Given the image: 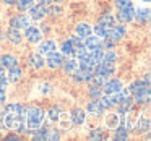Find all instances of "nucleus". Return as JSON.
Returning a JSON list of instances; mask_svg holds the SVG:
<instances>
[{"label":"nucleus","mask_w":151,"mask_h":141,"mask_svg":"<svg viewBox=\"0 0 151 141\" xmlns=\"http://www.w3.org/2000/svg\"><path fill=\"white\" fill-rule=\"evenodd\" d=\"M44 122V110L39 107H29L26 109V123H28V128L31 130H36L42 125Z\"/></svg>","instance_id":"1"},{"label":"nucleus","mask_w":151,"mask_h":141,"mask_svg":"<svg viewBox=\"0 0 151 141\" xmlns=\"http://www.w3.org/2000/svg\"><path fill=\"white\" fill-rule=\"evenodd\" d=\"M114 63H109V62H104V60H101V62L98 63V65L93 68V72H94V75H99V76H104V78H107V76H111L112 73H114Z\"/></svg>","instance_id":"2"},{"label":"nucleus","mask_w":151,"mask_h":141,"mask_svg":"<svg viewBox=\"0 0 151 141\" xmlns=\"http://www.w3.org/2000/svg\"><path fill=\"white\" fill-rule=\"evenodd\" d=\"M122 88H124V84H122L120 79L112 78V79H109V81H104V84H102V94H111V92H117V91H120Z\"/></svg>","instance_id":"3"},{"label":"nucleus","mask_w":151,"mask_h":141,"mask_svg":"<svg viewBox=\"0 0 151 141\" xmlns=\"http://www.w3.org/2000/svg\"><path fill=\"white\" fill-rule=\"evenodd\" d=\"M133 5H128V7H124V8H119V13H117V18L119 21H122V23H130L132 20H133Z\"/></svg>","instance_id":"4"},{"label":"nucleus","mask_w":151,"mask_h":141,"mask_svg":"<svg viewBox=\"0 0 151 141\" xmlns=\"http://www.w3.org/2000/svg\"><path fill=\"white\" fill-rule=\"evenodd\" d=\"M28 26H29V18L24 15H17L10 20V28H15V29H24Z\"/></svg>","instance_id":"5"},{"label":"nucleus","mask_w":151,"mask_h":141,"mask_svg":"<svg viewBox=\"0 0 151 141\" xmlns=\"http://www.w3.org/2000/svg\"><path fill=\"white\" fill-rule=\"evenodd\" d=\"M133 102H137V104H148L150 102V86L133 92Z\"/></svg>","instance_id":"6"},{"label":"nucleus","mask_w":151,"mask_h":141,"mask_svg":"<svg viewBox=\"0 0 151 141\" xmlns=\"http://www.w3.org/2000/svg\"><path fill=\"white\" fill-rule=\"evenodd\" d=\"M28 11H29V16L33 18V20H42V18L47 15V10H46V7H44L42 4L33 5Z\"/></svg>","instance_id":"7"},{"label":"nucleus","mask_w":151,"mask_h":141,"mask_svg":"<svg viewBox=\"0 0 151 141\" xmlns=\"http://www.w3.org/2000/svg\"><path fill=\"white\" fill-rule=\"evenodd\" d=\"M125 36V28L122 26V24H117V26H112V28H109V34H107V39H111V41H119V39H122V37Z\"/></svg>","instance_id":"8"},{"label":"nucleus","mask_w":151,"mask_h":141,"mask_svg":"<svg viewBox=\"0 0 151 141\" xmlns=\"http://www.w3.org/2000/svg\"><path fill=\"white\" fill-rule=\"evenodd\" d=\"M47 60H46V63H47V67L49 68H57V67H60L62 65V62H63V57H62V54H59V52H50V54H47Z\"/></svg>","instance_id":"9"},{"label":"nucleus","mask_w":151,"mask_h":141,"mask_svg":"<svg viewBox=\"0 0 151 141\" xmlns=\"http://www.w3.org/2000/svg\"><path fill=\"white\" fill-rule=\"evenodd\" d=\"M24 37H26L29 42H39L41 41V31L37 29V28H34V26H28V28H24Z\"/></svg>","instance_id":"10"},{"label":"nucleus","mask_w":151,"mask_h":141,"mask_svg":"<svg viewBox=\"0 0 151 141\" xmlns=\"http://www.w3.org/2000/svg\"><path fill=\"white\" fill-rule=\"evenodd\" d=\"M85 118H86V114H85V110H83V109L75 107L72 110V114H70V120H72L73 125H81L83 122H85Z\"/></svg>","instance_id":"11"},{"label":"nucleus","mask_w":151,"mask_h":141,"mask_svg":"<svg viewBox=\"0 0 151 141\" xmlns=\"http://www.w3.org/2000/svg\"><path fill=\"white\" fill-rule=\"evenodd\" d=\"M83 46L86 47L88 50H94V49H99L101 47V39L99 37H94V36H86L83 37Z\"/></svg>","instance_id":"12"},{"label":"nucleus","mask_w":151,"mask_h":141,"mask_svg":"<svg viewBox=\"0 0 151 141\" xmlns=\"http://www.w3.org/2000/svg\"><path fill=\"white\" fill-rule=\"evenodd\" d=\"M133 18L138 21V23H141V24L148 23V21H150V10H148V8H140V10H135Z\"/></svg>","instance_id":"13"},{"label":"nucleus","mask_w":151,"mask_h":141,"mask_svg":"<svg viewBox=\"0 0 151 141\" xmlns=\"http://www.w3.org/2000/svg\"><path fill=\"white\" fill-rule=\"evenodd\" d=\"M86 110L91 112V115H102V114H104V107L101 105V102H99V101H91V102H88V105H86Z\"/></svg>","instance_id":"14"},{"label":"nucleus","mask_w":151,"mask_h":141,"mask_svg":"<svg viewBox=\"0 0 151 141\" xmlns=\"http://www.w3.org/2000/svg\"><path fill=\"white\" fill-rule=\"evenodd\" d=\"M150 118H146V117H140L138 118V123H137V127H135V133H138V135H141V133H145V131H150Z\"/></svg>","instance_id":"15"},{"label":"nucleus","mask_w":151,"mask_h":141,"mask_svg":"<svg viewBox=\"0 0 151 141\" xmlns=\"http://www.w3.org/2000/svg\"><path fill=\"white\" fill-rule=\"evenodd\" d=\"M55 42L54 41H44V42L39 44V54L41 55H47V54L54 52L55 50Z\"/></svg>","instance_id":"16"},{"label":"nucleus","mask_w":151,"mask_h":141,"mask_svg":"<svg viewBox=\"0 0 151 141\" xmlns=\"http://www.w3.org/2000/svg\"><path fill=\"white\" fill-rule=\"evenodd\" d=\"M7 112L15 114V115H18V117L26 118V109H24L23 105H20V104H8L7 105Z\"/></svg>","instance_id":"17"},{"label":"nucleus","mask_w":151,"mask_h":141,"mask_svg":"<svg viewBox=\"0 0 151 141\" xmlns=\"http://www.w3.org/2000/svg\"><path fill=\"white\" fill-rule=\"evenodd\" d=\"M0 65H2V67H5V68H12V67L18 65V60H17V57L5 54V55H2V57H0Z\"/></svg>","instance_id":"18"},{"label":"nucleus","mask_w":151,"mask_h":141,"mask_svg":"<svg viewBox=\"0 0 151 141\" xmlns=\"http://www.w3.org/2000/svg\"><path fill=\"white\" fill-rule=\"evenodd\" d=\"M44 59H42V55H41L39 52L37 54H33V55L29 57V65L33 67V68H36V70H39V68H42L44 67Z\"/></svg>","instance_id":"19"},{"label":"nucleus","mask_w":151,"mask_h":141,"mask_svg":"<svg viewBox=\"0 0 151 141\" xmlns=\"http://www.w3.org/2000/svg\"><path fill=\"white\" fill-rule=\"evenodd\" d=\"M75 33H76V36H80V37H86V36L91 34V26L86 24V23H80V24H76Z\"/></svg>","instance_id":"20"},{"label":"nucleus","mask_w":151,"mask_h":141,"mask_svg":"<svg viewBox=\"0 0 151 141\" xmlns=\"http://www.w3.org/2000/svg\"><path fill=\"white\" fill-rule=\"evenodd\" d=\"M7 76H8V81H12V83H17L18 79L21 78V70L18 68V65H15V67H12V68H8V73H7Z\"/></svg>","instance_id":"21"},{"label":"nucleus","mask_w":151,"mask_h":141,"mask_svg":"<svg viewBox=\"0 0 151 141\" xmlns=\"http://www.w3.org/2000/svg\"><path fill=\"white\" fill-rule=\"evenodd\" d=\"M89 96H91L93 99H98V97H101L102 96V86H99V84H96V83H93V81H89Z\"/></svg>","instance_id":"22"},{"label":"nucleus","mask_w":151,"mask_h":141,"mask_svg":"<svg viewBox=\"0 0 151 141\" xmlns=\"http://www.w3.org/2000/svg\"><path fill=\"white\" fill-rule=\"evenodd\" d=\"M146 86H150V83H148V81L138 79V81H133V83L130 84V88H128V92H130V94H133V92H137V91H140V89L146 88Z\"/></svg>","instance_id":"23"},{"label":"nucleus","mask_w":151,"mask_h":141,"mask_svg":"<svg viewBox=\"0 0 151 141\" xmlns=\"http://www.w3.org/2000/svg\"><path fill=\"white\" fill-rule=\"evenodd\" d=\"M62 67H63V70H65L67 73H70V75H72V73L78 68V62H76L75 59H70V60L62 62Z\"/></svg>","instance_id":"24"},{"label":"nucleus","mask_w":151,"mask_h":141,"mask_svg":"<svg viewBox=\"0 0 151 141\" xmlns=\"http://www.w3.org/2000/svg\"><path fill=\"white\" fill-rule=\"evenodd\" d=\"M119 123H120V115H117V114L107 115V118H106V125H107L109 128H117Z\"/></svg>","instance_id":"25"},{"label":"nucleus","mask_w":151,"mask_h":141,"mask_svg":"<svg viewBox=\"0 0 151 141\" xmlns=\"http://www.w3.org/2000/svg\"><path fill=\"white\" fill-rule=\"evenodd\" d=\"M8 39H10V42L13 44H20L21 42V34H20V29H15V28H10V31L7 33Z\"/></svg>","instance_id":"26"},{"label":"nucleus","mask_w":151,"mask_h":141,"mask_svg":"<svg viewBox=\"0 0 151 141\" xmlns=\"http://www.w3.org/2000/svg\"><path fill=\"white\" fill-rule=\"evenodd\" d=\"M114 138L117 141H125L128 138V130L124 127H117L115 128V133H114Z\"/></svg>","instance_id":"27"},{"label":"nucleus","mask_w":151,"mask_h":141,"mask_svg":"<svg viewBox=\"0 0 151 141\" xmlns=\"http://www.w3.org/2000/svg\"><path fill=\"white\" fill-rule=\"evenodd\" d=\"M47 131H49V128H36L33 133V138L36 141H44L47 140Z\"/></svg>","instance_id":"28"},{"label":"nucleus","mask_w":151,"mask_h":141,"mask_svg":"<svg viewBox=\"0 0 151 141\" xmlns=\"http://www.w3.org/2000/svg\"><path fill=\"white\" fill-rule=\"evenodd\" d=\"M73 50H75V46H73L72 39H67L65 42L62 44V54H65V55H73Z\"/></svg>","instance_id":"29"},{"label":"nucleus","mask_w":151,"mask_h":141,"mask_svg":"<svg viewBox=\"0 0 151 141\" xmlns=\"http://www.w3.org/2000/svg\"><path fill=\"white\" fill-rule=\"evenodd\" d=\"M102 138H106L102 128H94V130L89 133V140H93V141H99V140H102Z\"/></svg>","instance_id":"30"},{"label":"nucleus","mask_w":151,"mask_h":141,"mask_svg":"<svg viewBox=\"0 0 151 141\" xmlns=\"http://www.w3.org/2000/svg\"><path fill=\"white\" fill-rule=\"evenodd\" d=\"M98 24H102V26H106V28H112L115 23H114V18H112L111 15H104V16L99 18Z\"/></svg>","instance_id":"31"},{"label":"nucleus","mask_w":151,"mask_h":141,"mask_svg":"<svg viewBox=\"0 0 151 141\" xmlns=\"http://www.w3.org/2000/svg\"><path fill=\"white\" fill-rule=\"evenodd\" d=\"M60 114H62L60 107H59V105H54V107L49 110V118H50V122H57V120H59V117H60Z\"/></svg>","instance_id":"32"},{"label":"nucleus","mask_w":151,"mask_h":141,"mask_svg":"<svg viewBox=\"0 0 151 141\" xmlns=\"http://www.w3.org/2000/svg\"><path fill=\"white\" fill-rule=\"evenodd\" d=\"M57 122H60V125H62V128L63 130H68L70 127H72V120H70L68 117H67V114H60V117H59V120Z\"/></svg>","instance_id":"33"},{"label":"nucleus","mask_w":151,"mask_h":141,"mask_svg":"<svg viewBox=\"0 0 151 141\" xmlns=\"http://www.w3.org/2000/svg\"><path fill=\"white\" fill-rule=\"evenodd\" d=\"M94 33L98 34V37H104V39H107V34H109V28L102 26V24H98V26L94 28Z\"/></svg>","instance_id":"34"},{"label":"nucleus","mask_w":151,"mask_h":141,"mask_svg":"<svg viewBox=\"0 0 151 141\" xmlns=\"http://www.w3.org/2000/svg\"><path fill=\"white\" fill-rule=\"evenodd\" d=\"M17 5L21 11H26L33 7V0H17Z\"/></svg>","instance_id":"35"},{"label":"nucleus","mask_w":151,"mask_h":141,"mask_svg":"<svg viewBox=\"0 0 151 141\" xmlns=\"http://www.w3.org/2000/svg\"><path fill=\"white\" fill-rule=\"evenodd\" d=\"M102 60H104V62H109V63H115L117 62V54L115 52H107V54H104Z\"/></svg>","instance_id":"36"},{"label":"nucleus","mask_w":151,"mask_h":141,"mask_svg":"<svg viewBox=\"0 0 151 141\" xmlns=\"http://www.w3.org/2000/svg\"><path fill=\"white\" fill-rule=\"evenodd\" d=\"M46 10H47V13H50V15H60L62 8H60V7H57V5H52V7L46 8Z\"/></svg>","instance_id":"37"},{"label":"nucleus","mask_w":151,"mask_h":141,"mask_svg":"<svg viewBox=\"0 0 151 141\" xmlns=\"http://www.w3.org/2000/svg\"><path fill=\"white\" fill-rule=\"evenodd\" d=\"M60 138V135H59V131H55V130H49L47 131V140H59Z\"/></svg>","instance_id":"38"},{"label":"nucleus","mask_w":151,"mask_h":141,"mask_svg":"<svg viewBox=\"0 0 151 141\" xmlns=\"http://www.w3.org/2000/svg\"><path fill=\"white\" fill-rule=\"evenodd\" d=\"M128 5H132L130 0H115V7L117 8H124V7H128Z\"/></svg>","instance_id":"39"},{"label":"nucleus","mask_w":151,"mask_h":141,"mask_svg":"<svg viewBox=\"0 0 151 141\" xmlns=\"http://www.w3.org/2000/svg\"><path fill=\"white\" fill-rule=\"evenodd\" d=\"M72 42H73V46H75V49H76V47H81V46H83V37L73 36V37H72Z\"/></svg>","instance_id":"40"},{"label":"nucleus","mask_w":151,"mask_h":141,"mask_svg":"<svg viewBox=\"0 0 151 141\" xmlns=\"http://www.w3.org/2000/svg\"><path fill=\"white\" fill-rule=\"evenodd\" d=\"M39 89H41V92H44V94H49V92L52 91V86L47 84V83H44V84L39 86Z\"/></svg>","instance_id":"41"},{"label":"nucleus","mask_w":151,"mask_h":141,"mask_svg":"<svg viewBox=\"0 0 151 141\" xmlns=\"http://www.w3.org/2000/svg\"><path fill=\"white\" fill-rule=\"evenodd\" d=\"M7 83H8L7 78H0V92H5V89H7Z\"/></svg>","instance_id":"42"},{"label":"nucleus","mask_w":151,"mask_h":141,"mask_svg":"<svg viewBox=\"0 0 151 141\" xmlns=\"http://www.w3.org/2000/svg\"><path fill=\"white\" fill-rule=\"evenodd\" d=\"M5 76H7L5 75V67L0 65V78H5Z\"/></svg>","instance_id":"43"},{"label":"nucleus","mask_w":151,"mask_h":141,"mask_svg":"<svg viewBox=\"0 0 151 141\" xmlns=\"http://www.w3.org/2000/svg\"><path fill=\"white\" fill-rule=\"evenodd\" d=\"M18 138H20V136H18V135L12 133V135H8V136H7V140H18Z\"/></svg>","instance_id":"44"},{"label":"nucleus","mask_w":151,"mask_h":141,"mask_svg":"<svg viewBox=\"0 0 151 141\" xmlns=\"http://www.w3.org/2000/svg\"><path fill=\"white\" fill-rule=\"evenodd\" d=\"M7 5H13V4H17V0H4Z\"/></svg>","instance_id":"45"},{"label":"nucleus","mask_w":151,"mask_h":141,"mask_svg":"<svg viewBox=\"0 0 151 141\" xmlns=\"http://www.w3.org/2000/svg\"><path fill=\"white\" fill-rule=\"evenodd\" d=\"M39 4H49V2H52V0H37Z\"/></svg>","instance_id":"46"},{"label":"nucleus","mask_w":151,"mask_h":141,"mask_svg":"<svg viewBox=\"0 0 151 141\" xmlns=\"http://www.w3.org/2000/svg\"><path fill=\"white\" fill-rule=\"evenodd\" d=\"M55 2H62V0H55Z\"/></svg>","instance_id":"47"},{"label":"nucleus","mask_w":151,"mask_h":141,"mask_svg":"<svg viewBox=\"0 0 151 141\" xmlns=\"http://www.w3.org/2000/svg\"><path fill=\"white\" fill-rule=\"evenodd\" d=\"M145 2H150V0H145Z\"/></svg>","instance_id":"48"}]
</instances>
